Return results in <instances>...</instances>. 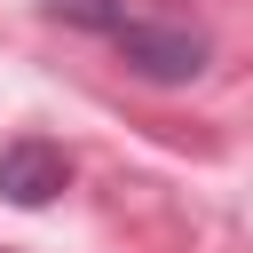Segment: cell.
<instances>
[{"label":"cell","mask_w":253,"mask_h":253,"mask_svg":"<svg viewBox=\"0 0 253 253\" xmlns=\"http://www.w3.org/2000/svg\"><path fill=\"white\" fill-rule=\"evenodd\" d=\"M111 47H119V63H126L134 79H150V87H190V79L206 71V55H213V40H206L198 24H166V16H126V24L111 32Z\"/></svg>","instance_id":"obj_1"},{"label":"cell","mask_w":253,"mask_h":253,"mask_svg":"<svg viewBox=\"0 0 253 253\" xmlns=\"http://www.w3.org/2000/svg\"><path fill=\"white\" fill-rule=\"evenodd\" d=\"M40 8H47L55 24H71V32H95V40H111V32L134 16L126 0H40Z\"/></svg>","instance_id":"obj_3"},{"label":"cell","mask_w":253,"mask_h":253,"mask_svg":"<svg viewBox=\"0 0 253 253\" xmlns=\"http://www.w3.org/2000/svg\"><path fill=\"white\" fill-rule=\"evenodd\" d=\"M63 190H71V150H63V142H47V134L0 142V198H8V206L40 213V206H55Z\"/></svg>","instance_id":"obj_2"}]
</instances>
